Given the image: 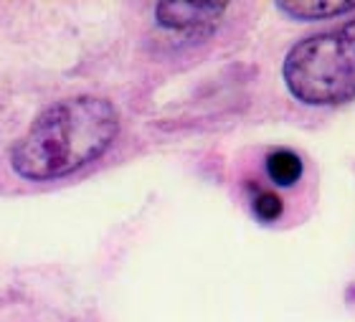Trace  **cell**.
<instances>
[{
  "label": "cell",
  "instance_id": "obj_2",
  "mask_svg": "<svg viewBox=\"0 0 355 322\" xmlns=\"http://www.w3.org/2000/svg\"><path fill=\"white\" fill-rule=\"evenodd\" d=\"M289 94L310 107H338L355 99V18L297 41L282 64Z\"/></svg>",
  "mask_w": 355,
  "mask_h": 322
},
{
  "label": "cell",
  "instance_id": "obj_3",
  "mask_svg": "<svg viewBox=\"0 0 355 322\" xmlns=\"http://www.w3.org/2000/svg\"><path fill=\"white\" fill-rule=\"evenodd\" d=\"M226 3H157V23L175 33H206L221 21Z\"/></svg>",
  "mask_w": 355,
  "mask_h": 322
},
{
  "label": "cell",
  "instance_id": "obj_1",
  "mask_svg": "<svg viewBox=\"0 0 355 322\" xmlns=\"http://www.w3.org/2000/svg\"><path fill=\"white\" fill-rule=\"evenodd\" d=\"M119 132L114 104L71 96L51 104L10 150V168L26 180H56L102 158Z\"/></svg>",
  "mask_w": 355,
  "mask_h": 322
},
{
  "label": "cell",
  "instance_id": "obj_4",
  "mask_svg": "<svg viewBox=\"0 0 355 322\" xmlns=\"http://www.w3.org/2000/svg\"><path fill=\"white\" fill-rule=\"evenodd\" d=\"M277 10L295 21H322V18L353 13L355 0H292V3H277Z\"/></svg>",
  "mask_w": 355,
  "mask_h": 322
},
{
  "label": "cell",
  "instance_id": "obj_5",
  "mask_svg": "<svg viewBox=\"0 0 355 322\" xmlns=\"http://www.w3.org/2000/svg\"><path fill=\"white\" fill-rule=\"evenodd\" d=\"M266 173H269V178L277 185L292 188V185H297V180L304 173L302 158L297 153H292V150H287V147H279V150L269 153V158H266Z\"/></svg>",
  "mask_w": 355,
  "mask_h": 322
},
{
  "label": "cell",
  "instance_id": "obj_6",
  "mask_svg": "<svg viewBox=\"0 0 355 322\" xmlns=\"http://www.w3.org/2000/svg\"><path fill=\"white\" fill-rule=\"evenodd\" d=\"M252 211L261 223H274L284 211V203H282V198L277 193L266 191V188H257V193L252 198Z\"/></svg>",
  "mask_w": 355,
  "mask_h": 322
}]
</instances>
